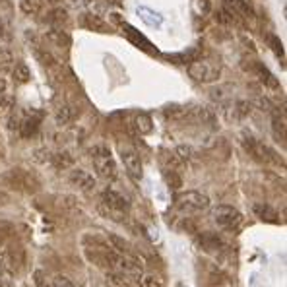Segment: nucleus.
Segmentation results:
<instances>
[{
  "label": "nucleus",
  "instance_id": "obj_1",
  "mask_svg": "<svg viewBox=\"0 0 287 287\" xmlns=\"http://www.w3.org/2000/svg\"><path fill=\"white\" fill-rule=\"evenodd\" d=\"M99 210L103 215H107L115 221H123L130 212V200L117 190H105L101 194Z\"/></svg>",
  "mask_w": 287,
  "mask_h": 287
},
{
  "label": "nucleus",
  "instance_id": "obj_2",
  "mask_svg": "<svg viewBox=\"0 0 287 287\" xmlns=\"http://www.w3.org/2000/svg\"><path fill=\"white\" fill-rule=\"evenodd\" d=\"M90 157H91V163H93V167H95L99 177H103L107 180H115L117 179V175H119L117 161H115L111 149L105 144L91 145L90 147Z\"/></svg>",
  "mask_w": 287,
  "mask_h": 287
},
{
  "label": "nucleus",
  "instance_id": "obj_3",
  "mask_svg": "<svg viewBox=\"0 0 287 287\" xmlns=\"http://www.w3.org/2000/svg\"><path fill=\"white\" fill-rule=\"evenodd\" d=\"M188 76L198 82V84H212V82H217L219 76H221V66L214 60H208V58H198V60H192L190 66H188Z\"/></svg>",
  "mask_w": 287,
  "mask_h": 287
},
{
  "label": "nucleus",
  "instance_id": "obj_4",
  "mask_svg": "<svg viewBox=\"0 0 287 287\" xmlns=\"http://www.w3.org/2000/svg\"><path fill=\"white\" fill-rule=\"evenodd\" d=\"M175 208L182 214H196L210 208V198L198 190H186L175 196Z\"/></svg>",
  "mask_w": 287,
  "mask_h": 287
},
{
  "label": "nucleus",
  "instance_id": "obj_5",
  "mask_svg": "<svg viewBox=\"0 0 287 287\" xmlns=\"http://www.w3.org/2000/svg\"><path fill=\"white\" fill-rule=\"evenodd\" d=\"M245 149L251 153V157L252 159H256L258 163H266V165H284V159L272 149V147H268L264 142H260V140H256L254 136H247L245 140Z\"/></svg>",
  "mask_w": 287,
  "mask_h": 287
},
{
  "label": "nucleus",
  "instance_id": "obj_6",
  "mask_svg": "<svg viewBox=\"0 0 287 287\" xmlns=\"http://www.w3.org/2000/svg\"><path fill=\"white\" fill-rule=\"evenodd\" d=\"M223 12L229 16L231 23H245L254 18V8L249 0H223Z\"/></svg>",
  "mask_w": 287,
  "mask_h": 287
},
{
  "label": "nucleus",
  "instance_id": "obj_7",
  "mask_svg": "<svg viewBox=\"0 0 287 287\" xmlns=\"http://www.w3.org/2000/svg\"><path fill=\"white\" fill-rule=\"evenodd\" d=\"M214 221L223 229H237L243 223V214L233 206H217L214 210Z\"/></svg>",
  "mask_w": 287,
  "mask_h": 287
},
{
  "label": "nucleus",
  "instance_id": "obj_8",
  "mask_svg": "<svg viewBox=\"0 0 287 287\" xmlns=\"http://www.w3.org/2000/svg\"><path fill=\"white\" fill-rule=\"evenodd\" d=\"M121 159H123V163H125L126 175H128L134 182H138V180L142 179V173H144L142 159H140L138 151L132 149V147H128V145H123V147H121Z\"/></svg>",
  "mask_w": 287,
  "mask_h": 287
},
{
  "label": "nucleus",
  "instance_id": "obj_9",
  "mask_svg": "<svg viewBox=\"0 0 287 287\" xmlns=\"http://www.w3.org/2000/svg\"><path fill=\"white\" fill-rule=\"evenodd\" d=\"M39 125H41V113H35V111L19 113V126H18V130L21 132L23 138L33 136L39 130Z\"/></svg>",
  "mask_w": 287,
  "mask_h": 287
},
{
  "label": "nucleus",
  "instance_id": "obj_10",
  "mask_svg": "<svg viewBox=\"0 0 287 287\" xmlns=\"http://www.w3.org/2000/svg\"><path fill=\"white\" fill-rule=\"evenodd\" d=\"M68 179L82 192H91L95 188V177L90 171H86V169H72V173H70Z\"/></svg>",
  "mask_w": 287,
  "mask_h": 287
},
{
  "label": "nucleus",
  "instance_id": "obj_11",
  "mask_svg": "<svg viewBox=\"0 0 287 287\" xmlns=\"http://www.w3.org/2000/svg\"><path fill=\"white\" fill-rule=\"evenodd\" d=\"M45 39H47L51 45L60 47V49H68L70 43H72L70 35H68L64 29H56V27H51V29L45 33Z\"/></svg>",
  "mask_w": 287,
  "mask_h": 287
},
{
  "label": "nucleus",
  "instance_id": "obj_12",
  "mask_svg": "<svg viewBox=\"0 0 287 287\" xmlns=\"http://www.w3.org/2000/svg\"><path fill=\"white\" fill-rule=\"evenodd\" d=\"M254 72H256V76H258V80L266 86V88H270V90H278L280 88V82H278V78L262 64V62H256L254 64Z\"/></svg>",
  "mask_w": 287,
  "mask_h": 287
},
{
  "label": "nucleus",
  "instance_id": "obj_13",
  "mask_svg": "<svg viewBox=\"0 0 287 287\" xmlns=\"http://www.w3.org/2000/svg\"><path fill=\"white\" fill-rule=\"evenodd\" d=\"M254 214H256V217H258L260 221H264V223H280V214H278V210H274V208L268 206V204H256V206H254Z\"/></svg>",
  "mask_w": 287,
  "mask_h": 287
},
{
  "label": "nucleus",
  "instance_id": "obj_14",
  "mask_svg": "<svg viewBox=\"0 0 287 287\" xmlns=\"http://www.w3.org/2000/svg\"><path fill=\"white\" fill-rule=\"evenodd\" d=\"M123 29H126L125 33L128 35V39H130V41H132L136 47H140V49L147 51V53H153V51H155V49H153V45H151V43H149V41L144 37L142 33H140V31H136L134 27H130L128 23H123Z\"/></svg>",
  "mask_w": 287,
  "mask_h": 287
},
{
  "label": "nucleus",
  "instance_id": "obj_15",
  "mask_svg": "<svg viewBox=\"0 0 287 287\" xmlns=\"http://www.w3.org/2000/svg\"><path fill=\"white\" fill-rule=\"evenodd\" d=\"M84 25H86L88 29H91V31H97V33H111V25H109L103 18L93 16L91 12L84 16Z\"/></svg>",
  "mask_w": 287,
  "mask_h": 287
},
{
  "label": "nucleus",
  "instance_id": "obj_16",
  "mask_svg": "<svg viewBox=\"0 0 287 287\" xmlns=\"http://www.w3.org/2000/svg\"><path fill=\"white\" fill-rule=\"evenodd\" d=\"M136 14H138V18L142 19L144 23H147L149 27H159V25L163 23V16L157 14V12H153L151 8L138 6V8H136Z\"/></svg>",
  "mask_w": 287,
  "mask_h": 287
},
{
  "label": "nucleus",
  "instance_id": "obj_17",
  "mask_svg": "<svg viewBox=\"0 0 287 287\" xmlns=\"http://www.w3.org/2000/svg\"><path fill=\"white\" fill-rule=\"evenodd\" d=\"M138 282L140 287H165V278L159 272H144Z\"/></svg>",
  "mask_w": 287,
  "mask_h": 287
},
{
  "label": "nucleus",
  "instance_id": "obj_18",
  "mask_svg": "<svg viewBox=\"0 0 287 287\" xmlns=\"http://www.w3.org/2000/svg\"><path fill=\"white\" fill-rule=\"evenodd\" d=\"M47 21H49L53 27L62 29V25L68 23V12H66L64 8H54V10H51V14L47 16Z\"/></svg>",
  "mask_w": 287,
  "mask_h": 287
},
{
  "label": "nucleus",
  "instance_id": "obj_19",
  "mask_svg": "<svg viewBox=\"0 0 287 287\" xmlns=\"http://www.w3.org/2000/svg\"><path fill=\"white\" fill-rule=\"evenodd\" d=\"M105 284H107V287H132V280L128 276H123L117 272H107Z\"/></svg>",
  "mask_w": 287,
  "mask_h": 287
},
{
  "label": "nucleus",
  "instance_id": "obj_20",
  "mask_svg": "<svg viewBox=\"0 0 287 287\" xmlns=\"http://www.w3.org/2000/svg\"><path fill=\"white\" fill-rule=\"evenodd\" d=\"M51 161H53V165H54L56 169H68V167H72L74 157H72L68 151H56V153H53Z\"/></svg>",
  "mask_w": 287,
  "mask_h": 287
},
{
  "label": "nucleus",
  "instance_id": "obj_21",
  "mask_svg": "<svg viewBox=\"0 0 287 287\" xmlns=\"http://www.w3.org/2000/svg\"><path fill=\"white\" fill-rule=\"evenodd\" d=\"M134 126H136V130H138L140 134H149V132L153 130L151 117H149V115H145V113L136 115V119H134Z\"/></svg>",
  "mask_w": 287,
  "mask_h": 287
},
{
  "label": "nucleus",
  "instance_id": "obj_22",
  "mask_svg": "<svg viewBox=\"0 0 287 287\" xmlns=\"http://www.w3.org/2000/svg\"><path fill=\"white\" fill-rule=\"evenodd\" d=\"M12 76H14V82H18V84H27V82H29V78H31V72H29L27 64L19 62V64H16V68H14Z\"/></svg>",
  "mask_w": 287,
  "mask_h": 287
},
{
  "label": "nucleus",
  "instance_id": "obj_23",
  "mask_svg": "<svg viewBox=\"0 0 287 287\" xmlns=\"http://www.w3.org/2000/svg\"><path fill=\"white\" fill-rule=\"evenodd\" d=\"M19 8L27 16H37L41 12V8H43V2L41 0H21L19 2Z\"/></svg>",
  "mask_w": 287,
  "mask_h": 287
},
{
  "label": "nucleus",
  "instance_id": "obj_24",
  "mask_svg": "<svg viewBox=\"0 0 287 287\" xmlns=\"http://www.w3.org/2000/svg\"><path fill=\"white\" fill-rule=\"evenodd\" d=\"M251 113V103L249 101H235L231 105V117L235 119H245Z\"/></svg>",
  "mask_w": 287,
  "mask_h": 287
},
{
  "label": "nucleus",
  "instance_id": "obj_25",
  "mask_svg": "<svg viewBox=\"0 0 287 287\" xmlns=\"http://www.w3.org/2000/svg\"><path fill=\"white\" fill-rule=\"evenodd\" d=\"M54 119H56V123H58L60 126L68 125V123L72 121V109H70L68 105H62V107H58V109H56V115H54Z\"/></svg>",
  "mask_w": 287,
  "mask_h": 287
},
{
  "label": "nucleus",
  "instance_id": "obj_26",
  "mask_svg": "<svg viewBox=\"0 0 287 287\" xmlns=\"http://www.w3.org/2000/svg\"><path fill=\"white\" fill-rule=\"evenodd\" d=\"M266 41H268L270 49H272L278 56H284V45H282V41H280V37H278V35L268 33V35H266Z\"/></svg>",
  "mask_w": 287,
  "mask_h": 287
},
{
  "label": "nucleus",
  "instance_id": "obj_27",
  "mask_svg": "<svg viewBox=\"0 0 287 287\" xmlns=\"http://www.w3.org/2000/svg\"><path fill=\"white\" fill-rule=\"evenodd\" d=\"M33 282H35V287H51V276L45 270H35Z\"/></svg>",
  "mask_w": 287,
  "mask_h": 287
},
{
  "label": "nucleus",
  "instance_id": "obj_28",
  "mask_svg": "<svg viewBox=\"0 0 287 287\" xmlns=\"http://www.w3.org/2000/svg\"><path fill=\"white\" fill-rule=\"evenodd\" d=\"M165 179H167V184L173 190L179 188V186H182V179H180V175L177 171H165Z\"/></svg>",
  "mask_w": 287,
  "mask_h": 287
},
{
  "label": "nucleus",
  "instance_id": "obj_29",
  "mask_svg": "<svg viewBox=\"0 0 287 287\" xmlns=\"http://www.w3.org/2000/svg\"><path fill=\"white\" fill-rule=\"evenodd\" d=\"M51 287H76L66 276H53L51 278Z\"/></svg>",
  "mask_w": 287,
  "mask_h": 287
},
{
  "label": "nucleus",
  "instance_id": "obj_30",
  "mask_svg": "<svg viewBox=\"0 0 287 287\" xmlns=\"http://www.w3.org/2000/svg\"><path fill=\"white\" fill-rule=\"evenodd\" d=\"M8 109H12V101L4 95H0V113H6Z\"/></svg>",
  "mask_w": 287,
  "mask_h": 287
},
{
  "label": "nucleus",
  "instance_id": "obj_31",
  "mask_svg": "<svg viewBox=\"0 0 287 287\" xmlns=\"http://www.w3.org/2000/svg\"><path fill=\"white\" fill-rule=\"evenodd\" d=\"M4 91H6V82H4L2 78H0V95H2Z\"/></svg>",
  "mask_w": 287,
  "mask_h": 287
},
{
  "label": "nucleus",
  "instance_id": "obj_32",
  "mask_svg": "<svg viewBox=\"0 0 287 287\" xmlns=\"http://www.w3.org/2000/svg\"><path fill=\"white\" fill-rule=\"evenodd\" d=\"M49 4H58V2H64V0H47Z\"/></svg>",
  "mask_w": 287,
  "mask_h": 287
}]
</instances>
